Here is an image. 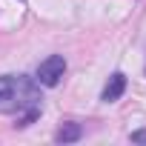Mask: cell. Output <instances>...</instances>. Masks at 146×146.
<instances>
[{"instance_id": "5b68a950", "label": "cell", "mask_w": 146, "mask_h": 146, "mask_svg": "<svg viewBox=\"0 0 146 146\" xmlns=\"http://www.w3.org/2000/svg\"><path fill=\"white\" fill-rule=\"evenodd\" d=\"M129 140H132V143H140V146H146V129H137V132H132V135H129Z\"/></svg>"}, {"instance_id": "7a4b0ae2", "label": "cell", "mask_w": 146, "mask_h": 146, "mask_svg": "<svg viewBox=\"0 0 146 146\" xmlns=\"http://www.w3.org/2000/svg\"><path fill=\"white\" fill-rule=\"evenodd\" d=\"M66 75V57L63 54H49L46 60H40V66H37V83L40 86H57L60 83V78Z\"/></svg>"}, {"instance_id": "3957f363", "label": "cell", "mask_w": 146, "mask_h": 146, "mask_svg": "<svg viewBox=\"0 0 146 146\" xmlns=\"http://www.w3.org/2000/svg\"><path fill=\"white\" fill-rule=\"evenodd\" d=\"M123 92H126V75H123V72H115V75L106 80L103 92H100V100L103 103H115V100H120Z\"/></svg>"}, {"instance_id": "277c9868", "label": "cell", "mask_w": 146, "mask_h": 146, "mask_svg": "<svg viewBox=\"0 0 146 146\" xmlns=\"http://www.w3.org/2000/svg\"><path fill=\"white\" fill-rule=\"evenodd\" d=\"M80 137H83L80 123H63V126L57 129V135H54L57 143H75V140H80Z\"/></svg>"}, {"instance_id": "6da1fadb", "label": "cell", "mask_w": 146, "mask_h": 146, "mask_svg": "<svg viewBox=\"0 0 146 146\" xmlns=\"http://www.w3.org/2000/svg\"><path fill=\"white\" fill-rule=\"evenodd\" d=\"M40 109V83L26 75H3L0 78V112H29Z\"/></svg>"}]
</instances>
